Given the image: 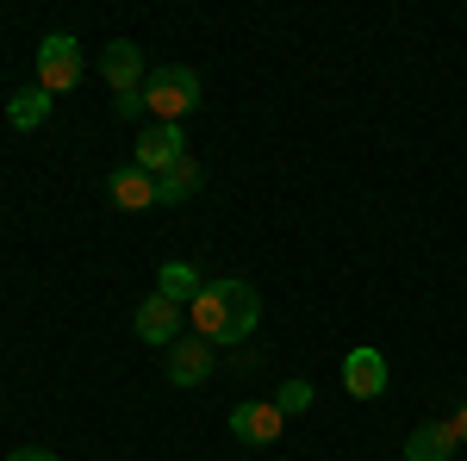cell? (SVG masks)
Masks as SVG:
<instances>
[{
  "label": "cell",
  "instance_id": "1",
  "mask_svg": "<svg viewBox=\"0 0 467 461\" xmlns=\"http://www.w3.org/2000/svg\"><path fill=\"white\" fill-rule=\"evenodd\" d=\"M187 319H193V337H206V343H244L262 324V299L250 281H206L200 299L187 306Z\"/></svg>",
  "mask_w": 467,
  "mask_h": 461
},
{
  "label": "cell",
  "instance_id": "2",
  "mask_svg": "<svg viewBox=\"0 0 467 461\" xmlns=\"http://www.w3.org/2000/svg\"><path fill=\"white\" fill-rule=\"evenodd\" d=\"M144 107L162 119V125H181L187 112L200 107V75L187 69V63H169V69H156L144 81Z\"/></svg>",
  "mask_w": 467,
  "mask_h": 461
},
{
  "label": "cell",
  "instance_id": "3",
  "mask_svg": "<svg viewBox=\"0 0 467 461\" xmlns=\"http://www.w3.org/2000/svg\"><path fill=\"white\" fill-rule=\"evenodd\" d=\"M75 81H81V44L69 32H50L37 44V88L44 94H69Z\"/></svg>",
  "mask_w": 467,
  "mask_h": 461
},
{
  "label": "cell",
  "instance_id": "4",
  "mask_svg": "<svg viewBox=\"0 0 467 461\" xmlns=\"http://www.w3.org/2000/svg\"><path fill=\"white\" fill-rule=\"evenodd\" d=\"M181 156H187V138H181V125H162V119H150L144 131H138V169L144 175H162V169H175Z\"/></svg>",
  "mask_w": 467,
  "mask_h": 461
},
{
  "label": "cell",
  "instance_id": "5",
  "mask_svg": "<svg viewBox=\"0 0 467 461\" xmlns=\"http://www.w3.org/2000/svg\"><path fill=\"white\" fill-rule=\"evenodd\" d=\"M100 75H107L112 94H144V50L131 44V37H112L107 50H100Z\"/></svg>",
  "mask_w": 467,
  "mask_h": 461
},
{
  "label": "cell",
  "instance_id": "6",
  "mask_svg": "<svg viewBox=\"0 0 467 461\" xmlns=\"http://www.w3.org/2000/svg\"><path fill=\"white\" fill-rule=\"evenodd\" d=\"M281 430H287V418H281V405H275V399H250V405H237V412H231V436H237V443L268 449Z\"/></svg>",
  "mask_w": 467,
  "mask_h": 461
},
{
  "label": "cell",
  "instance_id": "7",
  "mask_svg": "<svg viewBox=\"0 0 467 461\" xmlns=\"http://www.w3.org/2000/svg\"><path fill=\"white\" fill-rule=\"evenodd\" d=\"M343 387H349V399H380V393H387V355L380 350H349L343 355Z\"/></svg>",
  "mask_w": 467,
  "mask_h": 461
},
{
  "label": "cell",
  "instance_id": "8",
  "mask_svg": "<svg viewBox=\"0 0 467 461\" xmlns=\"http://www.w3.org/2000/svg\"><path fill=\"white\" fill-rule=\"evenodd\" d=\"M213 374V343L206 337H175L169 343V381L175 387H200Z\"/></svg>",
  "mask_w": 467,
  "mask_h": 461
},
{
  "label": "cell",
  "instance_id": "9",
  "mask_svg": "<svg viewBox=\"0 0 467 461\" xmlns=\"http://www.w3.org/2000/svg\"><path fill=\"white\" fill-rule=\"evenodd\" d=\"M455 449H462V436H455L449 418H431V424H418L405 436V461H455Z\"/></svg>",
  "mask_w": 467,
  "mask_h": 461
},
{
  "label": "cell",
  "instance_id": "10",
  "mask_svg": "<svg viewBox=\"0 0 467 461\" xmlns=\"http://www.w3.org/2000/svg\"><path fill=\"white\" fill-rule=\"evenodd\" d=\"M107 194L119 213H144V206H156V175H144L138 162H125V169L107 175Z\"/></svg>",
  "mask_w": 467,
  "mask_h": 461
},
{
  "label": "cell",
  "instance_id": "11",
  "mask_svg": "<svg viewBox=\"0 0 467 461\" xmlns=\"http://www.w3.org/2000/svg\"><path fill=\"white\" fill-rule=\"evenodd\" d=\"M131 330H138L144 343H156V350H169V343L181 337V306H169V299L156 293V299H144V306H138Z\"/></svg>",
  "mask_w": 467,
  "mask_h": 461
},
{
  "label": "cell",
  "instance_id": "12",
  "mask_svg": "<svg viewBox=\"0 0 467 461\" xmlns=\"http://www.w3.org/2000/svg\"><path fill=\"white\" fill-rule=\"evenodd\" d=\"M193 194H200V162H193V156H181L175 169L156 175V206H181V200H193Z\"/></svg>",
  "mask_w": 467,
  "mask_h": 461
},
{
  "label": "cell",
  "instance_id": "13",
  "mask_svg": "<svg viewBox=\"0 0 467 461\" xmlns=\"http://www.w3.org/2000/svg\"><path fill=\"white\" fill-rule=\"evenodd\" d=\"M200 268H193V262H162V275H156V293H162V299H169V306H193V299H200Z\"/></svg>",
  "mask_w": 467,
  "mask_h": 461
},
{
  "label": "cell",
  "instance_id": "14",
  "mask_svg": "<svg viewBox=\"0 0 467 461\" xmlns=\"http://www.w3.org/2000/svg\"><path fill=\"white\" fill-rule=\"evenodd\" d=\"M44 119H50V94H44V88H19V94L6 100V125H13V131H37Z\"/></svg>",
  "mask_w": 467,
  "mask_h": 461
},
{
  "label": "cell",
  "instance_id": "15",
  "mask_svg": "<svg viewBox=\"0 0 467 461\" xmlns=\"http://www.w3.org/2000/svg\"><path fill=\"white\" fill-rule=\"evenodd\" d=\"M275 405H281V418H299V412H312V381H287V387L275 393Z\"/></svg>",
  "mask_w": 467,
  "mask_h": 461
},
{
  "label": "cell",
  "instance_id": "16",
  "mask_svg": "<svg viewBox=\"0 0 467 461\" xmlns=\"http://www.w3.org/2000/svg\"><path fill=\"white\" fill-rule=\"evenodd\" d=\"M112 112H119V119H138V112H150V107H144V94H112Z\"/></svg>",
  "mask_w": 467,
  "mask_h": 461
},
{
  "label": "cell",
  "instance_id": "17",
  "mask_svg": "<svg viewBox=\"0 0 467 461\" xmlns=\"http://www.w3.org/2000/svg\"><path fill=\"white\" fill-rule=\"evenodd\" d=\"M6 461H63V456H57V449H13Z\"/></svg>",
  "mask_w": 467,
  "mask_h": 461
},
{
  "label": "cell",
  "instance_id": "18",
  "mask_svg": "<svg viewBox=\"0 0 467 461\" xmlns=\"http://www.w3.org/2000/svg\"><path fill=\"white\" fill-rule=\"evenodd\" d=\"M449 424H455V436H462V443H467V399H462V412H455Z\"/></svg>",
  "mask_w": 467,
  "mask_h": 461
}]
</instances>
